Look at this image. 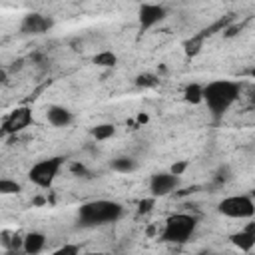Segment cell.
Here are the masks:
<instances>
[{"label": "cell", "instance_id": "cell-18", "mask_svg": "<svg viewBox=\"0 0 255 255\" xmlns=\"http://www.w3.org/2000/svg\"><path fill=\"white\" fill-rule=\"evenodd\" d=\"M22 191V185L12 181V179H0V193L2 195H14V193H20Z\"/></svg>", "mask_w": 255, "mask_h": 255}, {"label": "cell", "instance_id": "cell-1", "mask_svg": "<svg viewBox=\"0 0 255 255\" xmlns=\"http://www.w3.org/2000/svg\"><path fill=\"white\" fill-rule=\"evenodd\" d=\"M239 84L231 80H215L203 88V102L207 104L213 118H221L239 98Z\"/></svg>", "mask_w": 255, "mask_h": 255}, {"label": "cell", "instance_id": "cell-4", "mask_svg": "<svg viewBox=\"0 0 255 255\" xmlns=\"http://www.w3.org/2000/svg\"><path fill=\"white\" fill-rule=\"evenodd\" d=\"M64 165V157L56 155V157H46V159H40L38 163H34L28 171V177L34 185L38 187H50L58 175V171L62 169Z\"/></svg>", "mask_w": 255, "mask_h": 255}, {"label": "cell", "instance_id": "cell-6", "mask_svg": "<svg viewBox=\"0 0 255 255\" xmlns=\"http://www.w3.org/2000/svg\"><path fill=\"white\" fill-rule=\"evenodd\" d=\"M177 185H179V177L173 175L171 171L153 173L151 179H149V191H151L153 197L167 195V193H171L173 189H177Z\"/></svg>", "mask_w": 255, "mask_h": 255}, {"label": "cell", "instance_id": "cell-8", "mask_svg": "<svg viewBox=\"0 0 255 255\" xmlns=\"http://www.w3.org/2000/svg\"><path fill=\"white\" fill-rule=\"evenodd\" d=\"M30 122H32V112H30L28 108H16V110H12V112L4 118L2 131H4V135H8V133H16V131L28 128Z\"/></svg>", "mask_w": 255, "mask_h": 255}, {"label": "cell", "instance_id": "cell-2", "mask_svg": "<svg viewBox=\"0 0 255 255\" xmlns=\"http://www.w3.org/2000/svg\"><path fill=\"white\" fill-rule=\"evenodd\" d=\"M124 207L118 201L110 199H98L84 203L78 211V223L82 227H98V225H108L114 223L122 217Z\"/></svg>", "mask_w": 255, "mask_h": 255}, {"label": "cell", "instance_id": "cell-23", "mask_svg": "<svg viewBox=\"0 0 255 255\" xmlns=\"http://www.w3.org/2000/svg\"><path fill=\"white\" fill-rule=\"evenodd\" d=\"M153 203H155L153 197H149V199H141V201L137 203V213H149L151 207H153Z\"/></svg>", "mask_w": 255, "mask_h": 255}, {"label": "cell", "instance_id": "cell-9", "mask_svg": "<svg viewBox=\"0 0 255 255\" xmlns=\"http://www.w3.org/2000/svg\"><path fill=\"white\" fill-rule=\"evenodd\" d=\"M167 10L159 4H141L139 10H137V18H139V28L141 32L153 28L155 24H159L163 18H165Z\"/></svg>", "mask_w": 255, "mask_h": 255}, {"label": "cell", "instance_id": "cell-5", "mask_svg": "<svg viewBox=\"0 0 255 255\" xmlns=\"http://www.w3.org/2000/svg\"><path fill=\"white\" fill-rule=\"evenodd\" d=\"M217 211L231 219H251L255 215V203L249 195H229L219 201Z\"/></svg>", "mask_w": 255, "mask_h": 255}, {"label": "cell", "instance_id": "cell-28", "mask_svg": "<svg viewBox=\"0 0 255 255\" xmlns=\"http://www.w3.org/2000/svg\"><path fill=\"white\" fill-rule=\"evenodd\" d=\"M86 255H104V253H86Z\"/></svg>", "mask_w": 255, "mask_h": 255}, {"label": "cell", "instance_id": "cell-25", "mask_svg": "<svg viewBox=\"0 0 255 255\" xmlns=\"http://www.w3.org/2000/svg\"><path fill=\"white\" fill-rule=\"evenodd\" d=\"M4 255H22V253H20L18 249H6V251H4Z\"/></svg>", "mask_w": 255, "mask_h": 255}, {"label": "cell", "instance_id": "cell-24", "mask_svg": "<svg viewBox=\"0 0 255 255\" xmlns=\"http://www.w3.org/2000/svg\"><path fill=\"white\" fill-rule=\"evenodd\" d=\"M187 165H189L187 161H175V163L171 165V169H169V171H171L173 175H177V177H179V175H181V173L187 169Z\"/></svg>", "mask_w": 255, "mask_h": 255}, {"label": "cell", "instance_id": "cell-3", "mask_svg": "<svg viewBox=\"0 0 255 255\" xmlns=\"http://www.w3.org/2000/svg\"><path fill=\"white\" fill-rule=\"evenodd\" d=\"M195 229H197V219L193 215H189V213H175V215L167 217L159 239L165 241V243L181 245V243L191 239Z\"/></svg>", "mask_w": 255, "mask_h": 255}, {"label": "cell", "instance_id": "cell-12", "mask_svg": "<svg viewBox=\"0 0 255 255\" xmlns=\"http://www.w3.org/2000/svg\"><path fill=\"white\" fill-rule=\"evenodd\" d=\"M231 243H233L239 251H245V253H247V251H251V249L255 247V235H253L251 231L243 229V231L231 235Z\"/></svg>", "mask_w": 255, "mask_h": 255}, {"label": "cell", "instance_id": "cell-29", "mask_svg": "<svg viewBox=\"0 0 255 255\" xmlns=\"http://www.w3.org/2000/svg\"><path fill=\"white\" fill-rule=\"evenodd\" d=\"M253 195H255V189H253Z\"/></svg>", "mask_w": 255, "mask_h": 255}, {"label": "cell", "instance_id": "cell-15", "mask_svg": "<svg viewBox=\"0 0 255 255\" xmlns=\"http://www.w3.org/2000/svg\"><path fill=\"white\" fill-rule=\"evenodd\" d=\"M183 100L187 104H201L203 102V88L199 84H189L183 92Z\"/></svg>", "mask_w": 255, "mask_h": 255}, {"label": "cell", "instance_id": "cell-21", "mask_svg": "<svg viewBox=\"0 0 255 255\" xmlns=\"http://www.w3.org/2000/svg\"><path fill=\"white\" fill-rule=\"evenodd\" d=\"M231 179V169L227 167V165H221L217 171H215V181L217 183H225V181H229Z\"/></svg>", "mask_w": 255, "mask_h": 255}, {"label": "cell", "instance_id": "cell-13", "mask_svg": "<svg viewBox=\"0 0 255 255\" xmlns=\"http://www.w3.org/2000/svg\"><path fill=\"white\" fill-rule=\"evenodd\" d=\"M92 62L96 66H100V68H114L118 64V56L114 52H110V50H104V52H98L92 58Z\"/></svg>", "mask_w": 255, "mask_h": 255}, {"label": "cell", "instance_id": "cell-27", "mask_svg": "<svg viewBox=\"0 0 255 255\" xmlns=\"http://www.w3.org/2000/svg\"><path fill=\"white\" fill-rule=\"evenodd\" d=\"M203 255H223V253H203Z\"/></svg>", "mask_w": 255, "mask_h": 255}, {"label": "cell", "instance_id": "cell-16", "mask_svg": "<svg viewBox=\"0 0 255 255\" xmlns=\"http://www.w3.org/2000/svg\"><path fill=\"white\" fill-rule=\"evenodd\" d=\"M135 159L133 157H116L114 161H112V169L114 171H120V173H129V171H133L135 169Z\"/></svg>", "mask_w": 255, "mask_h": 255}, {"label": "cell", "instance_id": "cell-14", "mask_svg": "<svg viewBox=\"0 0 255 255\" xmlns=\"http://www.w3.org/2000/svg\"><path fill=\"white\" fill-rule=\"evenodd\" d=\"M90 133H92V137H96L98 141H104V139H110V137L116 133V128H114V124H98V126H94V128L90 129Z\"/></svg>", "mask_w": 255, "mask_h": 255}, {"label": "cell", "instance_id": "cell-17", "mask_svg": "<svg viewBox=\"0 0 255 255\" xmlns=\"http://www.w3.org/2000/svg\"><path fill=\"white\" fill-rule=\"evenodd\" d=\"M201 44H203V38H201L199 34L193 36V38H189V40H185V42H183L185 54H187V56H195V54L201 50Z\"/></svg>", "mask_w": 255, "mask_h": 255}, {"label": "cell", "instance_id": "cell-22", "mask_svg": "<svg viewBox=\"0 0 255 255\" xmlns=\"http://www.w3.org/2000/svg\"><path fill=\"white\" fill-rule=\"evenodd\" d=\"M70 171H72L74 175H78V177H90V171H88L82 163H78V161L70 163Z\"/></svg>", "mask_w": 255, "mask_h": 255}, {"label": "cell", "instance_id": "cell-11", "mask_svg": "<svg viewBox=\"0 0 255 255\" xmlns=\"http://www.w3.org/2000/svg\"><path fill=\"white\" fill-rule=\"evenodd\" d=\"M46 247V235L44 233H38V231H32L24 237V255H38L42 253V249Z\"/></svg>", "mask_w": 255, "mask_h": 255}, {"label": "cell", "instance_id": "cell-10", "mask_svg": "<svg viewBox=\"0 0 255 255\" xmlns=\"http://www.w3.org/2000/svg\"><path fill=\"white\" fill-rule=\"evenodd\" d=\"M46 118H48V122H50L52 126H56V128H66V126H70L72 120H74L72 112H70L68 108H64V106H50L48 112H46Z\"/></svg>", "mask_w": 255, "mask_h": 255}, {"label": "cell", "instance_id": "cell-19", "mask_svg": "<svg viewBox=\"0 0 255 255\" xmlns=\"http://www.w3.org/2000/svg\"><path fill=\"white\" fill-rule=\"evenodd\" d=\"M155 84H157V76H153V74H139L135 78L137 88H153Z\"/></svg>", "mask_w": 255, "mask_h": 255}, {"label": "cell", "instance_id": "cell-20", "mask_svg": "<svg viewBox=\"0 0 255 255\" xmlns=\"http://www.w3.org/2000/svg\"><path fill=\"white\" fill-rule=\"evenodd\" d=\"M52 255H80V247L74 243H64L62 247H58Z\"/></svg>", "mask_w": 255, "mask_h": 255}, {"label": "cell", "instance_id": "cell-7", "mask_svg": "<svg viewBox=\"0 0 255 255\" xmlns=\"http://www.w3.org/2000/svg\"><path fill=\"white\" fill-rule=\"evenodd\" d=\"M52 26H54V20H52L50 16L32 12V14L24 16V20H22V24H20V32H22V34H28V36H38V34L48 32Z\"/></svg>", "mask_w": 255, "mask_h": 255}, {"label": "cell", "instance_id": "cell-26", "mask_svg": "<svg viewBox=\"0 0 255 255\" xmlns=\"http://www.w3.org/2000/svg\"><path fill=\"white\" fill-rule=\"evenodd\" d=\"M245 229H247V231H251V233L255 235V221H253V223H249V225H247Z\"/></svg>", "mask_w": 255, "mask_h": 255}, {"label": "cell", "instance_id": "cell-30", "mask_svg": "<svg viewBox=\"0 0 255 255\" xmlns=\"http://www.w3.org/2000/svg\"><path fill=\"white\" fill-rule=\"evenodd\" d=\"M253 126H255V124H253Z\"/></svg>", "mask_w": 255, "mask_h": 255}]
</instances>
